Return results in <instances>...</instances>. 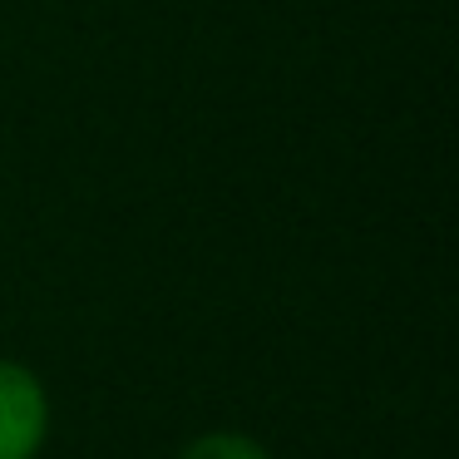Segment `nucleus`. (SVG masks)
<instances>
[{
    "mask_svg": "<svg viewBox=\"0 0 459 459\" xmlns=\"http://www.w3.org/2000/svg\"><path fill=\"white\" fill-rule=\"evenodd\" d=\"M50 439V390L40 370L0 356V459H40Z\"/></svg>",
    "mask_w": 459,
    "mask_h": 459,
    "instance_id": "f257e3e1",
    "label": "nucleus"
},
{
    "mask_svg": "<svg viewBox=\"0 0 459 459\" xmlns=\"http://www.w3.org/2000/svg\"><path fill=\"white\" fill-rule=\"evenodd\" d=\"M173 459H277V455L247 429H203Z\"/></svg>",
    "mask_w": 459,
    "mask_h": 459,
    "instance_id": "f03ea898",
    "label": "nucleus"
}]
</instances>
